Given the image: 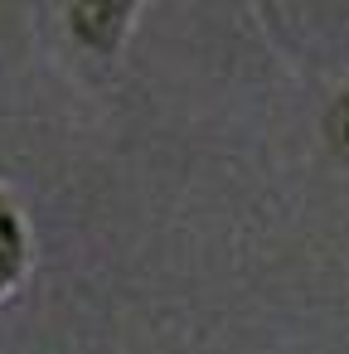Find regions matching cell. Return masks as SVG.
Here are the masks:
<instances>
[{
    "label": "cell",
    "mask_w": 349,
    "mask_h": 354,
    "mask_svg": "<svg viewBox=\"0 0 349 354\" xmlns=\"http://www.w3.org/2000/svg\"><path fill=\"white\" fill-rule=\"evenodd\" d=\"M325 131H330L334 151H344V156H349V93H344V97H334V107H330V117H325Z\"/></svg>",
    "instance_id": "obj_3"
},
{
    "label": "cell",
    "mask_w": 349,
    "mask_h": 354,
    "mask_svg": "<svg viewBox=\"0 0 349 354\" xmlns=\"http://www.w3.org/2000/svg\"><path fill=\"white\" fill-rule=\"evenodd\" d=\"M126 15H131V10L88 6V10H68V25H73V30H88V25H97V30L88 35V44H117V30L126 25Z\"/></svg>",
    "instance_id": "obj_2"
},
{
    "label": "cell",
    "mask_w": 349,
    "mask_h": 354,
    "mask_svg": "<svg viewBox=\"0 0 349 354\" xmlns=\"http://www.w3.org/2000/svg\"><path fill=\"white\" fill-rule=\"evenodd\" d=\"M25 257H30V243H25V223L20 214L10 209V199L0 194V296H6L20 272H25Z\"/></svg>",
    "instance_id": "obj_1"
}]
</instances>
